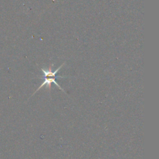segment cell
Segmentation results:
<instances>
[{
    "instance_id": "6da1fadb",
    "label": "cell",
    "mask_w": 159,
    "mask_h": 159,
    "mask_svg": "<svg viewBox=\"0 0 159 159\" xmlns=\"http://www.w3.org/2000/svg\"><path fill=\"white\" fill-rule=\"evenodd\" d=\"M66 78L65 76H56V77H50V78H47V77H42V78L43 80L42 84L37 89V90L33 93V94H34L35 93H37L40 89H41L42 88H43L45 85L47 86V88H48L49 89V91L51 90V84L52 83H54L55 84H56L57 86V87L62 90L64 93H65V91L64 89H63L61 86L57 83V82H56V79L57 78Z\"/></svg>"
},
{
    "instance_id": "7a4b0ae2",
    "label": "cell",
    "mask_w": 159,
    "mask_h": 159,
    "mask_svg": "<svg viewBox=\"0 0 159 159\" xmlns=\"http://www.w3.org/2000/svg\"><path fill=\"white\" fill-rule=\"evenodd\" d=\"M65 65V63H63L62 65H61L56 70H55L54 71H53L52 70V66H53V65H52V66H49L48 69L47 70H44L43 68H42V71L43 73V76L42 77H56V75L58 73V71L61 68V67Z\"/></svg>"
}]
</instances>
